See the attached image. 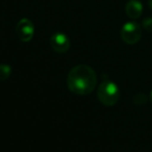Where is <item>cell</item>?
I'll use <instances>...</instances> for the list:
<instances>
[{"label": "cell", "mask_w": 152, "mask_h": 152, "mask_svg": "<svg viewBox=\"0 0 152 152\" xmlns=\"http://www.w3.org/2000/svg\"><path fill=\"white\" fill-rule=\"evenodd\" d=\"M67 87L72 93L88 95L94 90L97 77L93 68L86 64H79L69 70L67 75Z\"/></svg>", "instance_id": "6da1fadb"}, {"label": "cell", "mask_w": 152, "mask_h": 152, "mask_svg": "<svg viewBox=\"0 0 152 152\" xmlns=\"http://www.w3.org/2000/svg\"><path fill=\"white\" fill-rule=\"evenodd\" d=\"M120 91L119 87L114 82L106 80L98 86L97 98L104 106L113 107L118 102Z\"/></svg>", "instance_id": "7a4b0ae2"}, {"label": "cell", "mask_w": 152, "mask_h": 152, "mask_svg": "<svg viewBox=\"0 0 152 152\" xmlns=\"http://www.w3.org/2000/svg\"><path fill=\"white\" fill-rule=\"evenodd\" d=\"M120 36L125 44L136 45L142 37V28L137 22H127L122 26Z\"/></svg>", "instance_id": "3957f363"}, {"label": "cell", "mask_w": 152, "mask_h": 152, "mask_svg": "<svg viewBox=\"0 0 152 152\" xmlns=\"http://www.w3.org/2000/svg\"><path fill=\"white\" fill-rule=\"evenodd\" d=\"M16 33L21 42H30L34 34L33 23L27 18L21 19L18 24H17Z\"/></svg>", "instance_id": "277c9868"}, {"label": "cell", "mask_w": 152, "mask_h": 152, "mask_svg": "<svg viewBox=\"0 0 152 152\" xmlns=\"http://www.w3.org/2000/svg\"><path fill=\"white\" fill-rule=\"evenodd\" d=\"M50 46L55 52L65 53L70 47L69 38L62 32H56L50 38Z\"/></svg>", "instance_id": "5b68a950"}, {"label": "cell", "mask_w": 152, "mask_h": 152, "mask_svg": "<svg viewBox=\"0 0 152 152\" xmlns=\"http://www.w3.org/2000/svg\"><path fill=\"white\" fill-rule=\"evenodd\" d=\"M125 12L130 19H138L143 12V4L140 0H129L125 5Z\"/></svg>", "instance_id": "8992f818"}, {"label": "cell", "mask_w": 152, "mask_h": 152, "mask_svg": "<svg viewBox=\"0 0 152 152\" xmlns=\"http://www.w3.org/2000/svg\"><path fill=\"white\" fill-rule=\"evenodd\" d=\"M12 74V67L8 64H0V81H5Z\"/></svg>", "instance_id": "52a82bcc"}, {"label": "cell", "mask_w": 152, "mask_h": 152, "mask_svg": "<svg viewBox=\"0 0 152 152\" xmlns=\"http://www.w3.org/2000/svg\"><path fill=\"white\" fill-rule=\"evenodd\" d=\"M142 25H143V28L146 31L148 32L152 31V17H148V18L144 19Z\"/></svg>", "instance_id": "ba28073f"}, {"label": "cell", "mask_w": 152, "mask_h": 152, "mask_svg": "<svg viewBox=\"0 0 152 152\" xmlns=\"http://www.w3.org/2000/svg\"><path fill=\"white\" fill-rule=\"evenodd\" d=\"M148 4H149V6H150L151 10H152V0H149V1H148Z\"/></svg>", "instance_id": "9c48e42d"}, {"label": "cell", "mask_w": 152, "mask_h": 152, "mask_svg": "<svg viewBox=\"0 0 152 152\" xmlns=\"http://www.w3.org/2000/svg\"><path fill=\"white\" fill-rule=\"evenodd\" d=\"M150 99H151V102H152V91H151V93H150Z\"/></svg>", "instance_id": "30bf717a"}]
</instances>
